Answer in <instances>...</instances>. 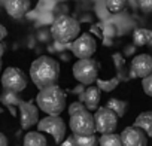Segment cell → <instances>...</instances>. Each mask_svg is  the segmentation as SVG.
I'll return each instance as SVG.
<instances>
[{
    "label": "cell",
    "instance_id": "cell-26",
    "mask_svg": "<svg viewBox=\"0 0 152 146\" xmlns=\"http://www.w3.org/2000/svg\"><path fill=\"white\" fill-rule=\"evenodd\" d=\"M82 109H85L84 103H73V104H70V107H69V113L73 115V113L79 112V110H82Z\"/></svg>",
    "mask_w": 152,
    "mask_h": 146
},
{
    "label": "cell",
    "instance_id": "cell-1",
    "mask_svg": "<svg viewBox=\"0 0 152 146\" xmlns=\"http://www.w3.org/2000/svg\"><path fill=\"white\" fill-rule=\"evenodd\" d=\"M30 78L39 90L57 85V82L60 79L58 61L48 55H42V57L36 58L30 66Z\"/></svg>",
    "mask_w": 152,
    "mask_h": 146
},
{
    "label": "cell",
    "instance_id": "cell-12",
    "mask_svg": "<svg viewBox=\"0 0 152 146\" xmlns=\"http://www.w3.org/2000/svg\"><path fill=\"white\" fill-rule=\"evenodd\" d=\"M20 107V121H21V127L24 130L33 127L37 124V119H39V112H37V107L30 103V101H21L18 104Z\"/></svg>",
    "mask_w": 152,
    "mask_h": 146
},
{
    "label": "cell",
    "instance_id": "cell-19",
    "mask_svg": "<svg viewBox=\"0 0 152 146\" xmlns=\"http://www.w3.org/2000/svg\"><path fill=\"white\" fill-rule=\"evenodd\" d=\"M99 145L100 146H122L121 137L118 134H115V133L102 134V137L99 139Z\"/></svg>",
    "mask_w": 152,
    "mask_h": 146
},
{
    "label": "cell",
    "instance_id": "cell-13",
    "mask_svg": "<svg viewBox=\"0 0 152 146\" xmlns=\"http://www.w3.org/2000/svg\"><path fill=\"white\" fill-rule=\"evenodd\" d=\"M5 9L12 18H21L30 9V0H6Z\"/></svg>",
    "mask_w": 152,
    "mask_h": 146
},
{
    "label": "cell",
    "instance_id": "cell-30",
    "mask_svg": "<svg viewBox=\"0 0 152 146\" xmlns=\"http://www.w3.org/2000/svg\"><path fill=\"white\" fill-rule=\"evenodd\" d=\"M3 54H5V48H3V45H2V43H0V61H2Z\"/></svg>",
    "mask_w": 152,
    "mask_h": 146
},
{
    "label": "cell",
    "instance_id": "cell-22",
    "mask_svg": "<svg viewBox=\"0 0 152 146\" xmlns=\"http://www.w3.org/2000/svg\"><path fill=\"white\" fill-rule=\"evenodd\" d=\"M142 87H143L145 94L149 96V97H152V73L142 79Z\"/></svg>",
    "mask_w": 152,
    "mask_h": 146
},
{
    "label": "cell",
    "instance_id": "cell-15",
    "mask_svg": "<svg viewBox=\"0 0 152 146\" xmlns=\"http://www.w3.org/2000/svg\"><path fill=\"white\" fill-rule=\"evenodd\" d=\"M134 127L143 130L146 133V136L152 137V110L140 113L134 121Z\"/></svg>",
    "mask_w": 152,
    "mask_h": 146
},
{
    "label": "cell",
    "instance_id": "cell-3",
    "mask_svg": "<svg viewBox=\"0 0 152 146\" xmlns=\"http://www.w3.org/2000/svg\"><path fill=\"white\" fill-rule=\"evenodd\" d=\"M81 33V24L78 20L69 15H60L51 26V34L55 42L58 43H69L73 42Z\"/></svg>",
    "mask_w": 152,
    "mask_h": 146
},
{
    "label": "cell",
    "instance_id": "cell-20",
    "mask_svg": "<svg viewBox=\"0 0 152 146\" xmlns=\"http://www.w3.org/2000/svg\"><path fill=\"white\" fill-rule=\"evenodd\" d=\"M75 143H76V146H97L99 140L94 134H85V136L75 134Z\"/></svg>",
    "mask_w": 152,
    "mask_h": 146
},
{
    "label": "cell",
    "instance_id": "cell-29",
    "mask_svg": "<svg viewBox=\"0 0 152 146\" xmlns=\"http://www.w3.org/2000/svg\"><path fill=\"white\" fill-rule=\"evenodd\" d=\"M0 146H8V139L2 131H0Z\"/></svg>",
    "mask_w": 152,
    "mask_h": 146
},
{
    "label": "cell",
    "instance_id": "cell-16",
    "mask_svg": "<svg viewBox=\"0 0 152 146\" xmlns=\"http://www.w3.org/2000/svg\"><path fill=\"white\" fill-rule=\"evenodd\" d=\"M152 42V30L149 28H136L133 33V43L136 46H145Z\"/></svg>",
    "mask_w": 152,
    "mask_h": 146
},
{
    "label": "cell",
    "instance_id": "cell-23",
    "mask_svg": "<svg viewBox=\"0 0 152 146\" xmlns=\"http://www.w3.org/2000/svg\"><path fill=\"white\" fill-rule=\"evenodd\" d=\"M116 84H118V81L116 79H112L110 82H102V81H99V88H102V90H104V91H112L115 87H116Z\"/></svg>",
    "mask_w": 152,
    "mask_h": 146
},
{
    "label": "cell",
    "instance_id": "cell-6",
    "mask_svg": "<svg viewBox=\"0 0 152 146\" xmlns=\"http://www.w3.org/2000/svg\"><path fill=\"white\" fill-rule=\"evenodd\" d=\"M37 131L46 133V134L52 136L54 140H55V143L60 145L64 140V137H66V124H64L63 118H60L58 115L57 116L48 115L46 118H43V119L39 121Z\"/></svg>",
    "mask_w": 152,
    "mask_h": 146
},
{
    "label": "cell",
    "instance_id": "cell-31",
    "mask_svg": "<svg viewBox=\"0 0 152 146\" xmlns=\"http://www.w3.org/2000/svg\"><path fill=\"white\" fill-rule=\"evenodd\" d=\"M0 69H2V61H0Z\"/></svg>",
    "mask_w": 152,
    "mask_h": 146
},
{
    "label": "cell",
    "instance_id": "cell-24",
    "mask_svg": "<svg viewBox=\"0 0 152 146\" xmlns=\"http://www.w3.org/2000/svg\"><path fill=\"white\" fill-rule=\"evenodd\" d=\"M137 3L143 12H152V0H137Z\"/></svg>",
    "mask_w": 152,
    "mask_h": 146
},
{
    "label": "cell",
    "instance_id": "cell-10",
    "mask_svg": "<svg viewBox=\"0 0 152 146\" xmlns=\"http://www.w3.org/2000/svg\"><path fill=\"white\" fill-rule=\"evenodd\" d=\"M130 73L133 78H146L152 73V57L149 54H139L131 61Z\"/></svg>",
    "mask_w": 152,
    "mask_h": 146
},
{
    "label": "cell",
    "instance_id": "cell-2",
    "mask_svg": "<svg viewBox=\"0 0 152 146\" xmlns=\"http://www.w3.org/2000/svg\"><path fill=\"white\" fill-rule=\"evenodd\" d=\"M36 103H37L39 109L42 112H45L46 115L57 116L66 109V93L58 85L43 88L37 94Z\"/></svg>",
    "mask_w": 152,
    "mask_h": 146
},
{
    "label": "cell",
    "instance_id": "cell-18",
    "mask_svg": "<svg viewBox=\"0 0 152 146\" xmlns=\"http://www.w3.org/2000/svg\"><path fill=\"white\" fill-rule=\"evenodd\" d=\"M106 107L110 109L112 112H115L118 118H122V116L125 115V112H127L128 104H127V101H124V100H119V99H110V100L107 101Z\"/></svg>",
    "mask_w": 152,
    "mask_h": 146
},
{
    "label": "cell",
    "instance_id": "cell-25",
    "mask_svg": "<svg viewBox=\"0 0 152 146\" xmlns=\"http://www.w3.org/2000/svg\"><path fill=\"white\" fill-rule=\"evenodd\" d=\"M15 94H17V93H12V91H8V94L5 96V99H6L5 101H6L8 104H20L21 101H20V100H18V99L15 97Z\"/></svg>",
    "mask_w": 152,
    "mask_h": 146
},
{
    "label": "cell",
    "instance_id": "cell-14",
    "mask_svg": "<svg viewBox=\"0 0 152 146\" xmlns=\"http://www.w3.org/2000/svg\"><path fill=\"white\" fill-rule=\"evenodd\" d=\"M100 97H102V91L99 87H93L90 85L84 94H82V103L87 107V110H96L99 107L100 103Z\"/></svg>",
    "mask_w": 152,
    "mask_h": 146
},
{
    "label": "cell",
    "instance_id": "cell-7",
    "mask_svg": "<svg viewBox=\"0 0 152 146\" xmlns=\"http://www.w3.org/2000/svg\"><path fill=\"white\" fill-rule=\"evenodd\" d=\"M2 85L6 91L21 93L27 87V78L18 67H8L2 75Z\"/></svg>",
    "mask_w": 152,
    "mask_h": 146
},
{
    "label": "cell",
    "instance_id": "cell-8",
    "mask_svg": "<svg viewBox=\"0 0 152 146\" xmlns=\"http://www.w3.org/2000/svg\"><path fill=\"white\" fill-rule=\"evenodd\" d=\"M70 49L75 57H78L79 60L82 58H91L96 51H97V42L90 33H84L78 36L70 45Z\"/></svg>",
    "mask_w": 152,
    "mask_h": 146
},
{
    "label": "cell",
    "instance_id": "cell-17",
    "mask_svg": "<svg viewBox=\"0 0 152 146\" xmlns=\"http://www.w3.org/2000/svg\"><path fill=\"white\" fill-rule=\"evenodd\" d=\"M24 146H48V142L43 133L30 131L24 136Z\"/></svg>",
    "mask_w": 152,
    "mask_h": 146
},
{
    "label": "cell",
    "instance_id": "cell-4",
    "mask_svg": "<svg viewBox=\"0 0 152 146\" xmlns=\"http://www.w3.org/2000/svg\"><path fill=\"white\" fill-rule=\"evenodd\" d=\"M99 70H100L99 61L93 58H82L73 64V76L76 81L84 85H93L99 79Z\"/></svg>",
    "mask_w": 152,
    "mask_h": 146
},
{
    "label": "cell",
    "instance_id": "cell-5",
    "mask_svg": "<svg viewBox=\"0 0 152 146\" xmlns=\"http://www.w3.org/2000/svg\"><path fill=\"white\" fill-rule=\"evenodd\" d=\"M70 130L76 136H85V134H94L96 133V124H94V115H91L87 109H82L70 115Z\"/></svg>",
    "mask_w": 152,
    "mask_h": 146
},
{
    "label": "cell",
    "instance_id": "cell-9",
    "mask_svg": "<svg viewBox=\"0 0 152 146\" xmlns=\"http://www.w3.org/2000/svg\"><path fill=\"white\" fill-rule=\"evenodd\" d=\"M94 124H96V131H99L100 134L113 133L118 127V116L115 112H112L104 106L97 109L94 115Z\"/></svg>",
    "mask_w": 152,
    "mask_h": 146
},
{
    "label": "cell",
    "instance_id": "cell-28",
    "mask_svg": "<svg viewBox=\"0 0 152 146\" xmlns=\"http://www.w3.org/2000/svg\"><path fill=\"white\" fill-rule=\"evenodd\" d=\"M6 36H8V30H6V27L0 24V42H2Z\"/></svg>",
    "mask_w": 152,
    "mask_h": 146
},
{
    "label": "cell",
    "instance_id": "cell-27",
    "mask_svg": "<svg viewBox=\"0 0 152 146\" xmlns=\"http://www.w3.org/2000/svg\"><path fill=\"white\" fill-rule=\"evenodd\" d=\"M60 146H76V143H75V136H69L67 139H64V140L60 143Z\"/></svg>",
    "mask_w": 152,
    "mask_h": 146
},
{
    "label": "cell",
    "instance_id": "cell-11",
    "mask_svg": "<svg viewBox=\"0 0 152 146\" xmlns=\"http://www.w3.org/2000/svg\"><path fill=\"white\" fill-rule=\"evenodd\" d=\"M121 143L122 146H146L148 145V136L143 130L137 127H127L121 134Z\"/></svg>",
    "mask_w": 152,
    "mask_h": 146
},
{
    "label": "cell",
    "instance_id": "cell-21",
    "mask_svg": "<svg viewBox=\"0 0 152 146\" xmlns=\"http://www.w3.org/2000/svg\"><path fill=\"white\" fill-rule=\"evenodd\" d=\"M127 0H106V9L110 14H119L125 9Z\"/></svg>",
    "mask_w": 152,
    "mask_h": 146
}]
</instances>
